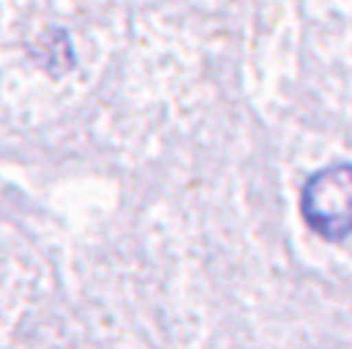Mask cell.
I'll use <instances>...</instances> for the list:
<instances>
[{"instance_id": "cell-1", "label": "cell", "mask_w": 352, "mask_h": 349, "mask_svg": "<svg viewBox=\"0 0 352 349\" xmlns=\"http://www.w3.org/2000/svg\"><path fill=\"white\" fill-rule=\"evenodd\" d=\"M306 224L325 240L352 235V164H333L309 177L300 196Z\"/></svg>"}]
</instances>
